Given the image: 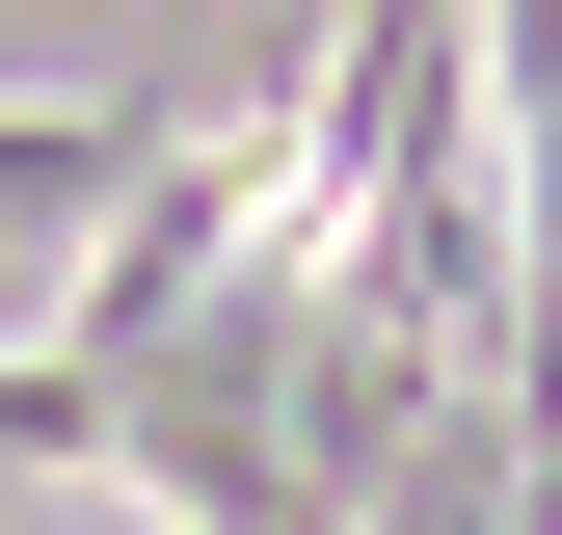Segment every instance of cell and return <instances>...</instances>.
<instances>
[{"label":"cell","mask_w":562,"mask_h":535,"mask_svg":"<svg viewBox=\"0 0 562 535\" xmlns=\"http://www.w3.org/2000/svg\"><path fill=\"white\" fill-rule=\"evenodd\" d=\"M134 161H161L134 107H0V241H81V215H108Z\"/></svg>","instance_id":"3"},{"label":"cell","mask_w":562,"mask_h":535,"mask_svg":"<svg viewBox=\"0 0 562 535\" xmlns=\"http://www.w3.org/2000/svg\"><path fill=\"white\" fill-rule=\"evenodd\" d=\"M241 241H268V161H241V134H161V161L81 215V295H54V349H27V375H54V401H108V375L161 349V321L215 295Z\"/></svg>","instance_id":"1"},{"label":"cell","mask_w":562,"mask_h":535,"mask_svg":"<svg viewBox=\"0 0 562 535\" xmlns=\"http://www.w3.org/2000/svg\"><path fill=\"white\" fill-rule=\"evenodd\" d=\"M322 535H536V401H429Z\"/></svg>","instance_id":"2"}]
</instances>
